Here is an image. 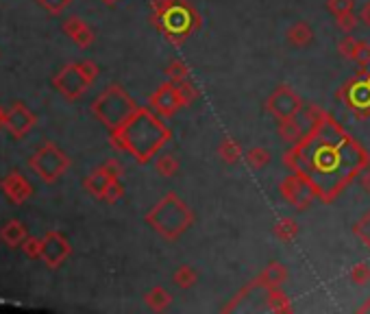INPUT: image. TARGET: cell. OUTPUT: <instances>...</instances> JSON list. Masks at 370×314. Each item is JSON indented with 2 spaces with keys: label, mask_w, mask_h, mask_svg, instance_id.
<instances>
[{
  "label": "cell",
  "mask_w": 370,
  "mask_h": 314,
  "mask_svg": "<svg viewBox=\"0 0 370 314\" xmlns=\"http://www.w3.org/2000/svg\"><path fill=\"white\" fill-rule=\"evenodd\" d=\"M144 304L150 308V310H155V312H163V310H168L172 306V295L163 288V286H153L146 295H144Z\"/></svg>",
  "instance_id": "20"
},
{
  "label": "cell",
  "mask_w": 370,
  "mask_h": 314,
  "mask_svg": "<svg viewBox=\"0 0 370 314\" xmlns=\"http://www.w3.org/2000/svg\"><path fill=\"white\" fill-rule=\"evenodd\" d=\"M266 112L272 118H277V122L287 120V118H296L300 112H303V99H300L290 86H279L266 99Z\"/></svg>",
  "instance_id": "9"
},
{
  "label": "cell",
  "mask_w": 370,
  "mask_h": 314,
  "mask_svg": "<svg viewBox=\"0 0 370 314\" xmlns=\"http://www.w3.org/2000/svg\"><path fill=\"white\" fill-rule=\"evenodd\" d=\"M275 236L281 242H292L298 236V223L294 218H281V221L275 223Z\"/></svg>",
  "instance_id": "26"
},
{
  "label": "cell",
  "mask_w": 370,
  "mask_h": 314,
  "mask_svg": "<svg viewBox=\"0 0 370 314\" xmlns=\"http://www.w3.org/2000/svg\"><path fill=\"white\" fill-rule=\"evenodd\" d=\"M37 125V118L26 107L22 101H16L7 112H5V129L9 131V135H13L16 140H22L24 135H29V131Z\"/></svg>",
  "instance_id": "14"
},
{
  "label": "cell",
  "mask_w": 370,
  "mask_h": 314,
  "mask_svg": "<svg viewBox=\"0 0 370 314\" xmlns=\"http://www.w3.org/2000/svg\"><path fill=\"white\" fill-rule=\"evenodd\" d=\"M179 159H176L174 155L166 153V155H157L155 157V170L161 175V177H166V179H170V177H174L176 173H179Z\"/></svg>",
  "instance_id": "25"
},
{
  "label": "cell",
  "mask_w": 370,
  "mask_h": 314,
  "mask_svg": "<svg viewBox=\"0 0 370 314\" xmlns=\"http://www.w3.org/2000/svg\"><path fill=\"white\" fill-rule=\"evenodd\" d=\"M287 277H290V273H287V268L279 262H270L262 273H259L257 282L264 286V288H281V286L287 282Z\"/></svg>",
  "instance_id": "18"
},
{
  "label": "cell",
  "mask_w": 370,
  "mask_h": 314,
  "mask_svg": "<svg viewBox=\"0 0 370 314\" xmlns=\"http://www.w3.org/2000/svg\"><path fill=\"white\" fill-rule=\"evenodd\" d=\"M338 99L358 118H370V70L358 72L340 88Z\"/></svg>",
  "instance_id": "8"
},
{
  "label": "cell",
  "mask_w": 370,
  "mask_h": 314,
  "mask_svg": "<svg viewBox=\"0 0 370 314\" xmlns=\"http://www.w3.org/2000/svg\"><path fill=\"white\" fill-rule=\"evenodd\" d=\"M0 127H5V112L0 109Z\"/></svg>",
  "instance_id": "42"
},
{
  "label": "cell",
  "mask_w": 370,
  "mask_h": 314,
  "mask_svg": "<svg viewBox=\"0 0 370 314\" xmlns=\"http://www.w3.org/2000/svg\"><path fill=\"white\" fill-rule=\"evenodd\" d=\"M150 20L168 42L176 46H181L192 33L201 29L198 11L187 0H153Z\"/></svg>",
  "instance_id": "3"
},
{
  "label": "cell",
  "mask_w": 370,
  "mask_h": 314,
  "mask_svg": "<svg viewBox=\"0 0 370 314\" xmlns=\"http://www.w3.org/2000/svg\"><path fill=\"white\" fill-rule=\"evenodd\" d=\"M176 86H179V90H181V97H183L185 105H192L198 99V90H196L194 81H192V79L183 81V84H176Z\"/></svg>",
  "instance_id": "37"
},
{
  "label": "cell",
  "mask_w": 370,
  "mask_h": 314,
  "mask_svg": "<svg viewBox=\"0 0 370 314\" xmlns=\"http://www.w3.org/2000/svg\"><path fill=\"white\" fill-rule=\"evenodd\" d=\"M31 170L39 177L42 184H57L63 173L70 168V157H68L54 142H46L37 148L29 159Z\"/></svg>",
  "instance_id": "7"
},
{
  "label": "cell",
  "mask_w": 370,
  "mask_h": 314,
  "mask_svg": "<svg viewBox=\"0 0 370 314\" xmlns=\"http://www.w3.org/2000/svg\"><path fill=\"white\" fill-rule=\"evenodd\" d=\"M360 312H370V297H368V302L360 308Z\"/></svg>",
  "instance_id": "41"
},
{
  "label": "cell",
  "mask_w": 370,
  "mask_h": 314,
  "mask_svg": "<svg viewBox=\"0 0 370 314\" xmlns=\"http://www.w3.org/2000/svg\"><path fill=\"white\" fill-rule=\"evenodd\" d=\"M353 61L360 66V72H368L370 70V44L364 42V39H360V42H358Z\"/></svg>",
  "instance_id": "30"
},
{
  "label": "cell",
  "mask_w": 370,
  "mask_h": 314,
  "mask_svg": "<svg viewBox=\"0 0 370 314\" xmlns=\"http://www.w3.org/2000/svg\"><path fill=\"white\" fill-rule=\"evenodd\" d=\"M270 159H272V155H270L268 148H264V146H253L251 151L246 153V164H249V166L255 168V170L268 166Z\"/></svg>",
  "instance_id": "27"
},
{
  "label": "cell",
  "mask_w": 370,
  "mask_h": 314,
  "mask_svg": "<svg viewBox=\"0 0 370 314\" xmlns=\"http://www.w3.org/2000/svg\"><path fill=\"white\" fill-rule=\"evenodd\" d=\"M285 37H287V42H290L292 46L305 48V46H309L314 42V31H311V26L307 22L298 20V22H294L290 26V29H287Z\"/></svg>",
  "instance_id": "19"
},
{
  "label": "cell",
  "mask_w": 370,
  "mask_h": 314,
  "mask_svg": "<svg viewBox=\"0 0 370 314\" xmlns=\"http://www.w3.org/2000/svg\"><path fill=\"white\" fill-rule=\"evenodd\" d=\"M20 249L24 251V255L29 257V260H39V253H42V238L29 236L22 242Z\"/></svg>",
  "instance_id": "31"
},
{
  "label": "cell",
  "mask_w": 370,
  "mask_h": 314,
  "mask_svg": "<svg viewBox=\"0 0 370 314\" xmlns=\"http://www.w3.org/2000/svg\"><path fill=\"white\" fill-rule=\"evenodd\" d=\"M360 184H362V188L366 190V193L370 195V166H366V168L362 170V175H360Z\"/></svg>",
  "instance_id": "40"
},
{
  "label": "cell",
  "mask_w": 370,
  "mask_h": 314,
  "mask_svg": "<svg viewBox=\"0 0 370 314\" xmlns=\"http://www.w3.org/2000/svg\"><path fill=\"white\" fill-rule=\"evenodd\" d=\"M103 3H105V5H116L118 0H103Z\"/></svg>",
  "instance_id": "43"
},
{
  "label": "cell",
  "mask_w": 370,
  "mask_h": 314,
  "mask_svg": "<svg viewBox=\"0 0 370 314\" xmlns=\"http://www.w3.org/2000/svg\"><path fill=\"white\" fill-rule=\"evenodd\" d=\"M148 107L153 109L155 114H159L161 118H172L181 107H187L183 97H181V90L176 84L168 79L166 84H161L148 99Z\"/></svg>",
  "instance_id": "10"
},
{
  "label": "cell",
  "mask_w": 370,
  "mask_h": 314,
  "mask_svg": "<svg viewBox=\"0 0 370 314\" xmlns=\"http://www.w3.org/2000/svg\"><path fill=\"white\" fill-rule=\"evenodd\" d=\"M70 255H72V244L61 231L52 229L42 236V253H39V260L48 268H59Z\"/></svg>",
  "instance_id": "11"
},
{
  "label": "cell",
  "mask_w": 370,
  "mask_h": 314,
  "mask_svg": "<svg viewBox=\"0 0 370 314\" xmlns=\"http://www.w3.org/2000/svg\"><path fill=\"white\" fill-rule=\"evenodd\" d=\"M99 66L94 61H76V63H68L61 70L52 77V88L57 90L63 99L68 101H79L83 94L90 90V86L99 77Z\"/></svg>",
  "instance_id": "6"
},
{
  "label": "cell",
  "mask_w": 370,
  "mask_h": 314,
  "mask_svg": "<svg viewBox=\"0 0 370 314\" xmlns=\"http://www.w3.org/2000/svg\"><path fill=\"white\" fill-rule=\"evenodd\" d=\"M336 22L342 31L351 33V31H355V26L360 24V16H355L353 11H349V13H342V16H336Z\"/></svg>",
  "instance_id": "34"
},
{
  "label": "cell",
  "mask_w": 370,
  "mask_h": 314,
  "mask_svg": "<svg viewBox=\"0 0 370 314\" xmlns=\"http://www.w3.org/2000/svg\"><path fill=\"white\" fill-rule=\"evenodd\" d=\"M355 7V0H327V9L333 13V16H342V13H349Z\"/></svg>",
  "instance_id": "36"
},
{
  "label": "cell",
  "mask_w": 370,
  "mask_h": 314,
  "mask_svg": "<svg viewBox=\"0 0 370 314\" xmlns=\"http://www.w3.org/2000/svg\"><path fill=\"white\" fill-rule=\"evenodd\" d=\"M166 77L172 81V84H183V81L189 79V68L181 59H172L166 68Z\"/></svg>",
  "instance_id": "29"
},
{
  "label": "cell",
  "mask_w": 370,
  "mask_h": 314,
  "mask_svg": "<svg viewBox=\"0 0 370 314\" xmlns=\"http://www.w3.org/2000/svg\"><path fill=\"white\" fill-rule=\"evenodd\" d=\"M39 5H42L48 13H52V16H59V13H63V9H68L72 5V0H37Z\"/></svg>",
  "instance_id": "35"
},
{
  "label": "cell",
  "mask_w": 370,
  "mask_h": 314,
  "mask_svg": "<svg viewBox=\"0 0 370 314\" xmlns=\"http://www.w3.org/2000/svg\"><path fill=\"white\" fill-rule=\"evenodd\" d=\"M172 131L159 114L150 107H138L125 125L112 131V144L122 153L131 155L138 164L155 159L166 142H170Z\"/></svg>",
  "instance_id": "2"
},
{
  "label": "cell",
  "mask_w": 370,
  "mask_h": 314,
  "mask_svg": "<svg viewBox=\"0 0 370 314\" xmlns=\"http://www.w3.org/2000/svg\"><path fill=\"white\" fill-rule=\"evenodd\" d=\"M358 42L360 39H355V37H345L342 42L338 44V50H340V55L345 59H353L355 57V48H358Z\"/></svg>",
  "instance_id": "38"
},
{
  "label": "cell",
  "mask_w": 370,
  "mask_h": 314,
  "mask_svg": "<svg viewBox=\"0 0 370 314\" xmlns=\"http://www.w3.org/2000/svg\"><path fill=\"white\" fill-rule=\"evenodd\" d=\"M3 193L13 206H22L33 195V186L31 181H26V177L20 170H11L3 179Z\"/></svg>",
  "instance_id": "15"
},
{
  "label": "cell",
  "mask_w": 370,
  "mask_h": 314,
  "mask_svg": "<svg viewBox=\"0 0 370 314\" xmlns=\"http://www.w3.org/2000/svg\"><path fill=\"white\" fill-rule=\"evenodd\" d=\"M135 112H138V103H135L131 99V94L118 84L107 86L92 103L94 118L99 120L109 133L120 129Z\"/></svg>",
  "instance_id": "5"
},
{
  "label": "cell",
  "mask_w": 370,
  "mask_h": 314,
  "mask_svg": "<svg viewBox=\"0 0 370 314\" xmlns=\"http://www.w3.org/2000/svg\"><path fill=\"white\" fill-rule=\"evenodd\" d=\"M360 22L370 29V0H368V3H364V7L360 9Z\"/></svg>",
  "instance_id": "39"
},
{
  "label": "cell",
  "mask_w": 370,
  "mask_h": 314,
  "mask_svg": "<svg viewBox=\"0 0 370 314\" xmlns=\"http://www.w3.org/2000/svg\"><path fill=\"white\" fill-rule=\"evenodd\" d=\"M218 155H220V159L225 164H238L242 157V146L236 140L225 138L220 144H218Z\"/></svg>",
  "instance_id": "24"
},
{
  "label": "cell",
  "mask_w": 370,
  "mask_h": 314,
  "mask_svg": "<svg viewBox=\"0 0 370 314\" xmlns=\"http://www.w3.org/2000/svg\"><path fill=\"white\" fill-rule=\"evenodd\" d=\"M26 238H29V234H26V225L22 221H18V218H11V221H7L3 227H0V240H3V244L9 249H20Z\"/></svg>",
  "instance_id": "17"
},
{
  "label": "cell",
  "mask_w": 370,
  "mask_h": 314,
  "mask_svg": "<svg viewBox=\"0 0 370 314\" xmlns=\"http://www.w3.org/2000/svg\"><path fill=\"white\" fill-rule=\"evenodd\" d=\"M353 234H355V238H358L362 244H366V247L370 249V208L358 218V221H355Z\"/></svg>",
  "instance_id": "28"
},
{
  "label": "cell",
  "mask_w": 370,
  "mask_h": 314,
  "mask_svg": "<svg viewBox=\"0 0 370 314\" xmlns=\"http://www.w3.org/2000/svg\"><path fill=\"white\" fill-rule=\"evenodd\" d=\"M172 282L179 286V288L189 291V288H194V284L198 282V273L192 268L189 264H181L179 268L172 273Z\"/></svg>",
  "instance_id": "23"
},
{
  "label": "cell",
  "mask_w": 370,
  "mask_h": 314,
  "mask_svg": "<svg viewBox=\"0 0 370 314\" xmlns=\"http://www.w3.org/2000/svg\"><path fill=\"white\" fill-rule=\"evenodd\" d=\"M279 193H281L283 201L290 203V206L294 210H298V212L307 210L314 203V199H316V195H314V190L309 188V184L303 179V177H298L296 173L285 177V179L281 181V186H279Z\"/></svg>",
  "instance_id": "12"
},
{
  "label": "cell",
  "mask_w": 370,
  "mask_h": 314,
  "mask_svg": "<svg viewBox=\"0 0 370 314\" xmlns=\"http://www.w3.org/2000/svg\"><path fill=\"white\" fill-rule=\"evenodd\" d=\"M122 197H125V186L120 184V179H116V181H112V186H109L107 190H105V195H103V201H107V203H118Z\"/></svg>",
  "instance_id": "33"
},
{
  "label": "cell",
  "mask_w": 370,
  "mask_h": 314,
  "mask_svg": "<svg viewBox=\"0 0 370 314\" xmlns=\"http://www.w3.org/2000/svg\"><path fill=\"white\" fill-rule=\"evenodd\" d=\"M63 33L70 37L79 48H90L94 44V31L76 16L63 20Z\"/></svg>",
  "instance_id": "16"
},
{
  "label": "cell",
  "mask_w": 370,
  "mask_h": 314,
  "mask_svg": "<svg viewBox=\"0 0 370 314\" xmlns=\"http://www.w3.org/2000/svg\"><path fill=\"white\" fill-rule=\"evenodd\" d=\"M266 308L270 312H277V314L292 312L290 299H287V295L281 288H266Z\"/></svg>",
  "instance_id": "22"
},
{
  "label": "cell",
  "mask_w": 370,
  "mask_h": 314,
  "mask_svg": "<svg viewBox=\"0 0 370 314\" xmlns=\"http://www.w3.org/2000/svg\"><path fill=\"white\" fill-rule=\"evenodd\" d=\"M0 188H3V181H0Z\"/></svg>",
  "instance_id": "44"
},
{
  "label": "cell",
  "mask_w": 370,
  "mask_h": 314,
  "mask_svg": "<svg viewBox=\"0 0 370 314\" xmlns=\"http://www.w3.org/2000/svg\"><path fill=\"white\" fill-rule=\"evenodd\" d=\"M351 282L353 284H358V286H366L370 282V266L366 262H360V264H355L351 268Z\"/></svg>",
  "instance_id": "32"
},
{
  "label": "cell",
  "mask_w": 370,
  "mask_h": 314,
  "mask_svg": "<svg viewBox=\"0 0 370 314\" xmlns=\"http://www.w3.org/2000/svg\"><path fill=\"white\" fill-rule=\"evenodd\" d=\"M122 177V166L116 161V159H107L103 166H99L96 170H92L85 181H83V188L88 190V193L94 197V199H103L105 190L112 186V181L120 179Z\"/></svg>",
  "instance_id": "13"
},
{
  "label": "cell",
  "mask_w": 370,
  "mask_h": 314,
  "mask_svg": "<svg viewBox=\"0 0 370 314\" xmlns=\"http://www.w3.org/2000/svg\"><path fill=\"white\" fill-rule=\"evenodd\" d=\"M144 221L157 236L172 242V240H179L185 231L194 225L196 216L179 195L168 193L146 212Z\"/></svg>",
  "instance_id": "4"
},
{
  "label": "cell",
  "mask_w": 370,
  "mask_h": 314,
  "mask_svg": "<svg viewBox=\"0 0 370 314\" xmlns=\"http://www.w3.org/2000/svg\"><path fill=\"white\" fill-rule=\"evenodd\" d=\"M277 133H279V138L287 144H296L300 138H303V127H300V122H298V116L296 118H287V120H279V127H277Z\"/></svg>",
  "instance_id": "21"
},
{
  "label": "cell",
  "mask_w": 370,
  "mask_h": 314,
  "mask_svg": "<svg viewBox=\"0 0 370 314\" xmlns=\"http://www.w3.org/2000/svg\"><path fill=\"white\" fill-rule=\"evenodd\" d=\"M307 129L283 164L309 184L318 201L333 203L370 166V153L318 105L307 107Z\"/></svg>",
  "instance_id": "1"
}]
</instances>
